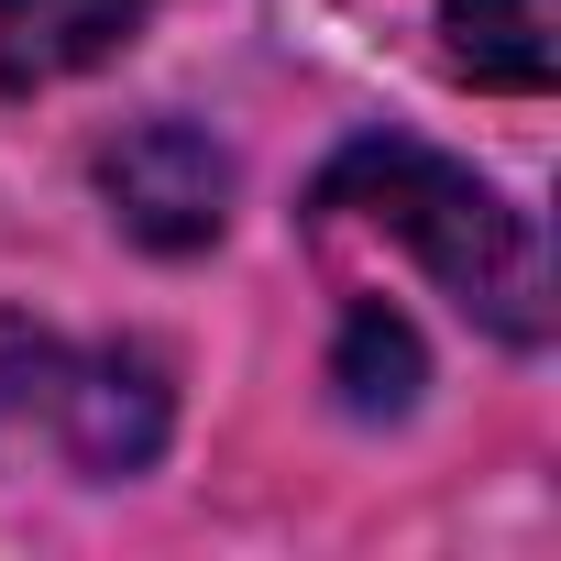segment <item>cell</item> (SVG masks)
Returning a JSON list of instances; mask_svg holds the SVG:
<instances>
[{
    "label": "cell",
    "mask_w": 561,
    "mask_h": 561,
    "mask_svg": "<svg viewBox=\"0 0 561 561\" xmlns=\"http://www.w3.org/2000/svg\"><path fill=\"white\" fill-rule=\"evenodd\" d=\"M0 440L122 484L165 451V375L122 342H56V331L0 320Z\"/></svg>",
    "instance_id": "7a4b0ae2"
},
{
    "label": "cell",
    "mask_w": 561,
    "mask_h": 561,
    "mask_svg": "<svg viewBox=\"0 0 561 561\" xmlns=\"http://www.w3.org/2000/svg\"><path fill=\"white\" fill-rule=\"evenodd\" d=\"M100 187H111L122 231L154 242V253H198V242L231 220V154H220L198 122H144V133H122V144L100 154Z\"/></svg>",
    "instance_id": "3957f363"
},
{
    "label": "cell",
    "mask_w": 561,
    "mask_h": 561,
    "mask_svg": "<svg viewBox=\"0 0 561 561\" xmlns=\"http://www.w3.org/2000/svg\"><path fill=\"white\" fill-rule=\"evenodd\" d=\"M331 386H342L364 419H397V408L419 397V331H408L397 309L364 298V309L342 320V364H331Z\"/></svg>",
    "instance_id": "8992f818"
},
{
    "label": "cell",
    "mask_w": 561,
    "mask_h": 561,
    "mask_svg": "<svg viewBox=\"0 0 561 561\" xmlns=\"http://www.w3.org/2000/svg\"><path fill=\"white\" fill-rule=\"evenodd\" d=\"M309 220L320 231H375L397 253L430 264V287L484 320L495 342H550V264H539V231L451 154L430 144H353L320 187H309Z\"/></svg>",
    "instance_id": "6da1fadb"
},
{
    "label": "cell",
    "mask_w": 561,
    "mask_h": 561,
    "mask_svg": "<svg viewBox=\"0 0 561 561\" xmlns=\"http://www.w3.org/2000/svg\"><path fill=\"white\" fill-rule=\"evenodd\" d=\"M451 67L484 89H550L561 78V0H440Z\"/></svg>",
    "instance_id": "5b68a950"
},
{
    "label": "cell",
    "mask_w": 561,
    "mask_h": 561,
    "mask_svg": "<svg viewBox=\"0 0 561 561\" xmlns=\"http://www.w3.org/2000/svg\"><path fill=\"white\" fill-rule=\"evenodd\" d=\"M154 0H0V78L12 89H45V78H78L100 56H122L144 34Z\"/></svg>",
    "instance_id": "277c9868"
}]
</instances>
